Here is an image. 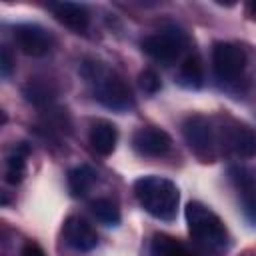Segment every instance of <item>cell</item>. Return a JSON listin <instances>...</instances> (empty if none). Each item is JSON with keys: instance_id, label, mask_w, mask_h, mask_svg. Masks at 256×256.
I'll return each mask as SVG.
<instances>
[{"instance_id": "603a6c76", "label": "cell", "mask_w": 256, "mask_h": 256, "mask_svg": "<svg viewBox=\"0 0 256 256\" xmlns=\"http://www.w3.org/2000/svg\"><path fill=\"white\" fill-rule=\"evenodd\" d=\"M246 204H248V208L254 212V220H256V196H254V198H250Z\"/></svg>"}, {"instance_id": "ffe728a7", "label": "cell", "mask_w": 256, "mask_h": 256, "mask_svg": "<svg viewBox=\"0 0 256 256\" xmlns=\"http://www.w3.org/2000/svg\"><path fill=\"white\" fill-rule=\"evenodd\" d=\"M12 66H14V60H12L10 48L2 46V52H0V72H2V76H4V78L12 72Z\"/></svg>"}, {"instance_id": "e0dca14e", "label": "cell", "mask_w": 256, "mask_h": 256, "mask_svg": "<svg viewBox=\"0 0 256 256\" xmlns=\"http://www.w3.org/2000/svg\"><path fill=\"white\" fill-rule=\"evenodd\" d=\"M90 210L92 214L96 216V220H100L102 224L106 226H118L120 224V210L118 206L108 200V198H96L92 204H90Z\"/></svg>"}, {"instance_id": "30bf717a", "label": "cell", "mask_w": 256, "mask_h": 256, "mask_svg": "<svg viewBox=\"0 0 256 256\" xmlns=\"http://www.w3.org/2000/svg\"><path fill=\"white\" fill-rule=\"evenodd\" d=\"M48 10L54 14V18L60 24H64L68 30H72L76 34L86 32V28L90 24L88 10L82 4H76V2H50Z\"/></svg>"}, {"instance_id": "ba28073f", "label": "cell", "mask_w": 256, "mask_h": 256, "mask_svg": "<svg viewBox=\"0 0 256 256\" xmlns=\"http://www.w3.org/2000/svg\"><path fill=\"white\" fill-rule=\"evenodd\" d=\"M132 146H134V150L140 156L156 158V156H164L170 150L172 138L162 128H156V126H140L132 134Z\"/></svg>"}, {"instance_id": "4fadbf2b", "label": "cell", "mask_w": 256, "mask_h": 256, "mask_svg": "<svg viewBox=\"0 0 256 256\" xmlns=\"http://www.w3.org/2000/svg\"><path fill=\"white\" fill-rule=\"evenodd\" d=\"M96 182V172L88 164H80L68 172V188L74 198H82L90 192V188Z\"/></svg>"}, {"instance_id": "8fae6325", "label": "cell", "mask_w": 256, "mask_h": 256, "mask_svg": "<svg viewBox=\"0 0 256 256\" xmlns=\"http://www.w3.org/2000/svg\"><path fill=\"white\" fill-rule=\"evenodd\" d=\"M118 142V130L108 120H98L90 128V144L100 156H110Z\"/></svg>"}, {"instance_id": "52a82bcc", "label": "cell", "mask_w": 256, "mask_h": 256, "mask_svg": "<svg viewBox=\"0 0 256 256\" xmlns=\"http://www.w3.org/2000/svg\"><path fill=\"white\" fill-rule=\"evenodd\" d=\"M14 42L26 56H46L52 48L48 32L38 24H18L14 28Z\"/></svg>"}, {"instance_id": "8992f818", "label": "cell", "mask_w": 256, "mask_h": 256, "mask_svg": "<svg viewBox=\"0 0 256 256\" xmlns=\"http://www.w3.org/2000/svg\"><path fill=\"white\" fill-rule=\"evenodd\" d=\"M212 66L222 82H232L242 74L246 66V54L238 44L216 42L212 46Z\"/></svg>"}, {"instance_id": "2e32d148", "label": "cell", "mask_w": 256, "mask_h": 256, "mask_svg": "<svg viewBox=\"0 0 256 256\" xmlns=\"http://www.w3.org/2000/svg\"><path fill=\"white\" fill-rule=\"evenodd\" d=\"M178 84L184 88H200L202 80H204V72H202V62L198 56H188L178 70Z\"/></svg>"}, {"instance_id": "277c9868", "label": "cell", "mask_w": 256, "mask_h": 256, "mask_svg": "<svg viewBox=\"0 0 256 256\" xmlns=\"http://www.w3.org/2000/svg\"><path fill=\"white\" fill-rule=\"evenodd\" d=\"M184 44H186V36L176 26L156 30L154 34H150L142 40L144 52L162 64H172L174 60H178L184 50Z\"/></svg>"}, {"instance_id": "7402d4cb", "label": "cell", "mask_w": 256, "mask_h": 256, "mask_svg": "<svg viewBox=\"0 0 256 256\" xmlns=\"http://www.w3.org/2000/svg\"><path fill=\"white\" fill-rule=\"evenodd\" d=\"M248 16L252 22H256V2H250L248 4Z\"/></svg>"}, {"instance_id": "6da1fadb", "label": "cell", "mask_w": 256, "mask_h": 256, "mask_svg": "<svg viewBox=\"0 0 256 256\" xmlns=\"http://www.w3.org/2000/svg\"><path fill=\"white\" fill-rule=\"evenodd\" d=\"M134 196L138 204L156 220L172 222L178 212L180 194L172 180L164 176H140L134 182Z\"/></svg>"}, {"instance_id": "7c38bea8", "label": "cell", "mask_w": 256, "mask_h": 256, "mask_svg": "<svg viewBox=\"0 0 256 256\" xmlns=\"http://www.w3.org/2000/svg\"><path fill=\"white\" fill-rule=\"evenodd\" d=\"M224 142L238 156L248 158V156L256 154V134L246 126L228 128L226 134H224Z\"/></svg>"}, {"instance_id": "d6986e66", "label": "cell", "mask_w": 256, "mask_h": 256, "mask_svg": "<svg viewBox=\"0 0 256 256\" xmlns=\"http://www.w3.org/2000/svg\"><path fill=\"white\" fill-rule=\"evenodd\" d=\"M138 84L146 94H156L160 90V76L154 70H142L138 74Z\"/></svg>"}, {"instance_id": "ac0fdd59", "label": "cell", "mask_w": 256, "mask_h": 256, "mask_svg": "<svg viewBox=\"0 0 256 256\" xmlns=\"http://www.w3.org/2000/svg\"><path fill=\"white\" fill-rule=\"evenodd\" d=\"M24 94H26V98H28L30 102H34V104H46V102L52 100L54 90H52L46 82L30 80V82L26 84V88H24Z\"/></svg>"}, {"instance_id": "9c48e42d", "label": "cell", "mask_w": 256, "mask_h": 256, "mask_svg": "<svg viewBox=\"0 0 256 256\" xmlns=\"http://www.w3.org/2000/svg\"><path fill=\"white\" fill-rule=\"evenodd\" d=\"M62 232H64L66 242L72 248L80 250V252H88V250L96 248V244H98L96 230L84 218H80V216H68L66 222H64Z\"/></svg>"}, {"instance_id": "3957f363", "label": "cell", "mask_w": 256, "mask_h": 256, "mask_svg": "<svg viewBox=\"0 0 256 256\" xmlns=\"http://www.w3.org/2000/svg\"><path fill=\"white\" fill-rule=\"evenodd\" d=\"M190 236L208 252H224L228 248L230 236L216 212H212L202 202H190L184 210Z\"/></svg>"}, {"instance_id": "44dd1931", "label": "cell", "mask_w": 256, "mask_h": 256, "mask_svg": "<svg viewBox=\"0 0 256 256\" xmlns=\"http://www.w3.org/2000/svg\"><path fill=\"white\" fill-rule=\"evenodd\" d=\"M20 256H46V252L42 250L40 244H36V242H26V244L22 246Z\"/></svg>"}, {"instance_id": "5b68a950", "label": "cell", "mask_w": 256, "mask_h": 256, "mask_svg": "<svg viewBox=\"0 0 256 256\" xmlns=\"http://www.w3.org/2000/svg\"><path fill=\"white\" fill-rule=\"evenodd\" d=\"M182 134L194 154H198L204 160L212 158V152L216 146V136H214V128L206 116H202V114L188 116L182 124Z\"/></svg>"}, {"instance_id": "5bb4252c", "label": "cell", "mask_w": 256, "mask_h": 256, "mask_svg": "<svg viewBox=\"0 0 256 256\" xmlns=\"http://www.w3.org/2000/svg\"><path fill=\"white\" fill-rule=\"evenodd\" d=\"M26 156H28V146L18 144L12 148L6 160V182L8 184H20L24 174H26Z\"/></svg>"}, {"instance_id": "9a60e30c", "label": "cell", "mask_w": 256, "mask_h": 256, "mask_svg": "<svg viewBox=\"0 0 256 256\" xmlns=\"http://www.w3.org/2000/svg\"><path fill=\"white\" fill-rule=\"evenodd\" d=\"M152 256H194L178 238L168 234H156L150 244Z\"/></svg>"}, {"instance_id": "7a4b0ae2", "label": "cell", "mask_w": 256, "mask_h": 256, "mask_svg": "<svg viewBox=\"0 0 256 256\" xmlns=\"http://www.w3.org/2000/svg\"><path fill=\"white\" fill-rule=\"evenodd\" d=\"M84 78L94 86V98L116 112H124L134 106V96L128 88V84L108 68H104L100 62H84L82 66Z\"/></svg>"}]
</instances>
